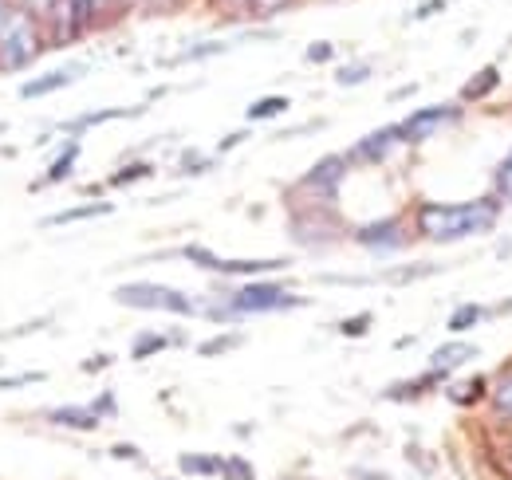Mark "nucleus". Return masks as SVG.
<instances>
[{"mask_svg": "<svg viewBox=\"0 0 512 480\" xmlns=\"http://www.w3.org/2000/svg\"><path fill=\"white\" fill-rule=\"evenodd\" d=\"M107 362H111V355H99V359L87 362V370H99V366H107Z\"/></svg>", "mask_w": 512, "mask_h": 480, "instance_id": "nucleus-46", "label": "nucleus"}, {"mask_svg": "<svg viewBox=\"0 0 512 480\" xmlns=\"http://www.w3.org/2000/svg\"><path fill=\"white\" fill-rule=\"evenodd\" d=\"M375 327V315L371 311H359L355 319H343L339 323V335H347V339H359V335H367Z\"/></svg>", "mask_w": 512, "mask_h": 480, "instance_id": "nucleus-32", "label": "nucleus"}, {"mask_svg": "<svg viewBox=\"0 0 512 480\" xmlns=\"http://www.w3.org/2000/svg\"><path fill=\"white\" fill-rule=\"evenodd\" d=\"M221 52H229V40H205V44H193V48H186V52H182L174 63L213 60V56H221Z\"/></svg>", "mask_w": 512, "mask_h": 480, "instance_id": "nucleus-30", "label": "nucleus"}, {"mask_svg": "<svg viewBox=\"0 0 512 480\" xmlns=\"http://www.w3.org/2000/svg\"><path fill=\"white\" fill-rule=\"evenodd\" d=\"M150 174H154L150 162H127L123 170H115V174L107 178V185H111V189H123V185H134V181L150 178Z\"/></svg>", "mask_w": 512, "mask_h": 480, "instance_id": "nucleus-29", "label": "nucleus"}, {"mask_svg": "<svg viewBox=\"0 0 512 480\" xmlns=\"http://www.w3.org/2000/svg\"><path fill=\"white\" fill-rule=\"evenodd\" d=\"M217 162L213 158H205V154H186V162H182V174H205V170H213Z\"/></svg>", "mask_w": 512, "mask_h": 480, "instance_id": "nucleus-38", "label": "nucleus"}, {"mask_svg": "<svg viewBox=\"0 0 512 480\" xmlns=\"http://www.w3.org/2000/svg\"><path fill=\"white\" fill-rule=\"evenodd\" d=\"M138 115V107H107V111H91V115H79V119L64 122V126H56L60 134H83V130H91L95 122H115V119H134Z\"/></svg>", "mask_w": 512, "mask_h": 480, "instance_id": "nucleus-18", "label": "nucleus"}, {"mask_svg": "<svg viewBox=\"0 0 512 480\" xmlns=\"http://www.w3.org/2000/svg\"><path fill=\"white\" fill-rule=\"evenodd\" d=\"M335 60V44L331 40H316L304 48V63H331Z\"/></svg>", "mask_w": 512, "mask_h": 480, "instance_id": "nucleus-35", "label": "nucleus"}, {"mask_svg": "<svg viewBox=\"0 0 512 480\" xmlns=\"http://www.w3.org/2000/svg\"><path fill=\"white\" fill-rule=\"evenodd\" d=\"M0 134H4V122H0Z\"/></svg>", "mask_w": 512, "mask_h": 480, "instance_id": "nucleus-47", "label": "nucleus"}, {"mask_svg": "<svg viewBox=\"0 0 512 480\" xmlns=\"http://www.w3.org/2000/svg\"><path fill=\"white\" fill-rule=\"evenodd\" d=\"M489 406H493L497 421H512V366L493 378V386H489Z\"/></svg>", "mask_w": 512, "mask_h": 480, "instance_id": "nucleus-19", "label": "nucleus"}, {"mask_svg": "<svg viewBox=\"0 0 512 480\" xmlns=\"http://www.w3.org/2000/svg\"><path fill=\"white\" fill-rule=\"evenodd\" d=\"M446 382H449V370H442V366H430V370H422V374H414V378H406V382L386 386L383 398H386V402H418V398H426V394L442 390Z\"/></svg>", "mask_w": 512, "mask_h": 480, "instance_id": "nucleus-10", "label": "nucleus"}, {"mask_svg": "<svg viewBox=\"0 0 512 480\" xmlns=\"http://www.w3.org/2000/svg\"><path fill=\"white\" fill-rule=\"evenodd\" d=\"M461 103H430V107H422V111H414V115H406V119L398 122V134H402V146L410 142H426L430 134H438L442 126H457L461 122Z\"/></svg>", "mask_w": 512, "mask_h": 480, "instance_id": "nucleus-7", "label": "nucleus"}, {"mask_svg": "<svg viewBox=\"0 0 512 480\" xmlns=\"http://www.w3.org/2000/svg\"><path fill=\"white\" fill-rule=\"evenodd\" d=\"M107 213H115V205H111V201H91V205H75V209H64V213H52L44 225H48V229H56V225L91 221V217H107Z\"/></svg>", "mask_w": 512, "mask_h": 480, "instance_id": "nucleus-21", "label": "nucleus"}, {"mask_svg": "<svg viewBox=\"0 0 512 480\" xmlns=\"http://www.w3.org/2000/svg\"><path fill=\"white\" fill-rule=\"evenodd\" d=\"M493 197L501 205H512V150L501 158V166L493 170Z\"/></svg>", "mask_w": 512, "mask_h": 480, "instance_id": "nucleus-27", "label": "nucleus"}, {"mask_svg": "<svg viewBox=\"0 0 512 480\" xmlns=\"http://www.w3.org/2000/svg\"><path fill=\"white\" fill-rule=\"evenodd\" d=\"M245 138H249V130H237V134H225V138H221V150H233V146H241Z\"/></svg>", "mask_w": 512, "mask_h": 480, "instance_id": "nucleus-41", "label": "nucleus"}, {"mask_svg": "<svg viewBox=\"0 0 512 480\" xmlns=\"http://www.w3.org/2000/svg\"><path fill=\"white\" fill-rule=\"evenodd\" d=\"M12 8H16V0H0V32H4V24H8Z\"/></svg>", "mask_w": 512, "mask_h": 480, "instance_id": "nucleus-44", "label": "nucleus"}, {"mask_svg": "<svg viewBox=\"0 0 512 480\" xmlns=\"http://www.w3.org/2000/svg\"><path fill=\"white\" fill-rule=\"evenodd\" d=\"M44 418L60 429H75V433H91L103 421L91 406H52V410H44Z\"/></svg>", "mask_w": 512, "mask_h": 480, "instance_id": "nucleus-15", "label": "nucleus"}, {"mask_svg": "<svg viewBox=\"0 0 512 480\" xmlns=\"http://www.w3.org/2000/svg\"><path fill=\"white\" fill-rule=\"evenodd\" d=\"M170 347V331H138L134 343H130V359L142 362V359H154Z\"/></svg>", "mask_w": 512, "mask_h": 480, "instance_id": "nucleus-22", "label": "nucleus"}, {"mask_svg": "<svg viewBox=\"0 0 512 480\" xmlns=\"http://www.w3.org/2000/svg\"><path fill=\"white\" fill-rule=\"evenodd\" d=\"M115 303L134 307V311H170V315H197V303L170 288V284H150V280H134V284H119L115 288Z\"/></svg>", "mask_w": 512, "mask_h": 480, "instance_id": "nucleus-4", "label": "nucleus"}, {"mask_svg": "<svg viewBox=\"0 0 512 480\" xmlns=\"http://www.w3.org/2000/svg\"><path fill=\"white\" fill-rule=\"evenodd\" d=\"M347 174H351V158H347V154H327V158H320V162L300 178V193H304L308 201L331 205V201L339 197V185L347 181Z\"/></svg>", "mask_w": 512, "mask_h": 480, "instance_id": "nucleus-6", "label": "nucleus"}, {"mask_svg": "<svg viewBox=\"0 0 512 480\" xmlns=\"http://www.w3.org/2000/svg\"><path fill=\"white\" fill-rule=\"evenodd\" d=\"M83 75H87V63H64V67H52V71H44V75L28 79V83L20 87V99H44V95H56V91L71 87V83H75V79H83Z\"/></svg>", "mask_w": 512, "mask_h": 480, "instance_id": "nucleus-11", "label": "nucleus"}, {"mask_svg": "<svg viewBox=\"0 0 512 480\" xmlns=\"http://www.w3.org/2000/svg\"><path fill=\"white\" fill-rule=\"evenodd\" d=\"M111 457H123V461H138V449H130V445H115V449H111Z\"/></svg>", "mask_w": 512, "mask_h": 480, "instance_id": "nucleus-43", "label": "nucleus"}, {"mask_svg": "<svg viewBox=\"0 0 512 480\" xmlns=\"http://www.w3.org/2000/svg\"><path fill=\"white\" fill-rule=\"evenodd\" d=\"M75 162H79V142H75V138H67L64 150H60V154L52 158V166L44 170V181H48V185L67 181V178H71V170H75Z\"/></svg>", "mask_w": 512, "mask_h": 480, "instance_id": "nucleus-23", "label": "nucleus"}, {"mask_svg": "<svg viewBox=\"0 0 512 480\" xmlns=\"http://www.w3.org/2000/svg\"><path fill=\"white\" fill-rule=\"evenodd\" d=\"M52 40L44 36V20L28 12L24 4L12 8L4 32H0V71H24Z\"/></svg>", "mask_w": 512, "mask_h": 480, "instance_id": "nucleus-3", "label": "nucleus"}, {"mask_svg": "<svg viewBox=\"0 0 512 480\" xmlns=\"http://www.w3.org/2000/svg\"><path fill=\"white\" fill-rule=\"evenodd\" d=\"M501 201L493 193L473 201H422L414 209V237L430 244H457V240L485 237L501 221Z\"/></svg>", "mask_w": 512, "mask_h": 480, "instance_id": "nucleus-1", "label": "nucleus"}, {"mask_svg": "<svg viewBox=\"0 0 512 480\" xmlns=\"http://www.w3.org/2000/svg\"><path fill=\"white\" fill-rule=\"evenodd\" d=\"M288 107H292V99H288V95H264V99H256V103H249V111H245V119H249V122L280 119V115H284Z\"/></svg>", "mask_w": 512, "mask_h": 480, "instance_id": "nucleus-24", "label": "nucleus"}, {"mask_svg": "<svg viewBox=\"0 0 512 480\" xmlns=\"http://www.w3.org/2000/svg\"><path fill=\"white\" fill-rule=\"evenodd\" d=\"M288 264H292L288 256H276V260H225V256H221V264H217L213 276H253V280H260V276L284 272Z\"/></svg>", "mask_w": 512, "mask_h": 480, "instance_id": "nucleus-14", "label": "nucleus"}, {"mask_svg": "<svg viewBox=\"0 0 512 480\" xmlns=\"http://www.w3.org/2000/svg\"><path fill=\"white\" fill-rule=\"evenodd\" d=\"M178 469L190 473V477H221L225 457H217V453H182L178 457Z\"/></svg>", "mask_w": 512, "mask_h": 480, "instance_id": "nucleus-20", "label": "nucleus"}, {"mask_svg": "<svg viewBox=\"0 0 512 480\" xmlns=\"http://www.w3.org/2000/svg\"><path fill=\"white\" fill-rule=\"evenodd\" d=\"M375 75V67L367 60H355V63H347V67H335V83L339 87H359V83H367Z\"/></svg>", "mask_w": 512, "mask_h": 480, "instance_id": "nucleus-28", "label": "nucleus"}, {"mask_svg": "<svg viewBox=\"0 0 512 480\" xmlns=\"http://www.w3.org/2000/svg\"><path fill=\"white\" fill-rule=\"evenodd\" d=\"M221 477H225V480H256V473H253V465H249L245 457H225Z\"/></svg>", "mask_w": 512, "mask_h": 480, "instance_id": "nucleus-34", "label": "nucleus"}, {"mask_svg": "<svg viewBox=\"0 0 512 480\" xmlns=\"http://www.w3.org/2000/svg\"><path fill=\"white\" fill-rule=\"evenodd\" d=\"M497 315H512V296L505 303H497V307H493V319H497Z\"/></svg>", "mask_w": 512, "mask_h": 480, "instance_id": "nucleus-45", "label": "nucleus"}, {"mask_svg": "<svg viewBox=\"0 0 512 480\" xmlns=\"http://www.w3.org/2000/svg\"><path fill=\"white\" fill-rule=\"evenodd\" d=\"M438 272V264H402V268H390L383 280L386 284H414V280H426V276H434Z\"/></svg>", "mask_w": 512, "mask_h": 480, "instance_id": "nucleus-26", "label": "nucleus"}, {"mask_svg": "<svg viewBox=\"0 0 512 480\" xmlns=\"http://www.w3.org/2000/svg\"><path fill=\"white\" fill-rule=\"evenodd\" d=\"M233 347H241V335H237V331H229V335H217V339L201 343V347H197V355H201V359H217V355H225V351H233Z\"/></svg>", "mask_w": 512, "mask_h": 480, "instance_id": "nucleus-31", "label": "nucleus"}, {"mask_svg": "<svg viewBox=\"0 0 512 480\" xmlns=\"http://www.w3.org/2000/svg\"><path fill=\"white\" fill-rule=\"evenodd\" d=\"M351 237L359 240L367 252H375V256H390V252H402V248H410L414 233L406 229V221H402V217H379V221H367V225H359Z\"/></svg>", "mask_w": 512, "mask_h": 480, "instance_id": "nucleus-8", "label": "nucleus"}, {"mask_svg": "<svg viewBox=\"0 0 512 480\" xmlns=\"http://www.w3.org/2000/svg\"><path fill=\"white\" fill-rule=\"evenodd\" d=\"M449 0H426V4H418L414 8V20H430V16H438V12H446Z\"/></svg>", "mask_w": 512, "mask_h": 480, "instance_id": "nucleus-39", "label": "nucleus"}, {"mask_svg": "<svg viewBox=\"0 0 512 480\" xmlns=\"http://www.w3.org/2000/svg\"><path fill=\"white\" fill-rule=\"evenodd\" d=\"M304 296L288 292L284 280H253V284H237V288H221V300L205 303V319L213 323H229V319H249V315H276V311H296L304 307Z\"/></svg>", "mask_w": 512, "mask_h": 480, "instance_id": "nucleus-2", "label": "nucleus"}, {"mask_svg": "<svg viewBox=\"0 0 512 480\" xmlns=\"http://www.w3.org/2000/svg\"><path fill=\"white\" fill-rule=\"evenodd\" d=\"M16 4H24L28 12H36L40 20H48V16H52V8H56V0H16Z\"/></svg>", "mask_w": 512, "mask_h": 480, "instance_id": "nucleus-40", "label": "nucleus"}, {"mask_svg": "<svg viewBox=\"0 0 512 480\" xmlns=\"http://www.w3.org/2000/svg\"><path fill=\"white\" fill-rule=\"evenodd\" d=\"M493 315V307H481V303H461V307H453V315H449V331H469V327H477V323H485Z\"/></svg>", "mask_w": 512, "mask_h": 480, "instance_id": "nucleus-25", "label": "nucleus"}, {"mask_svg": "<svg viewBox=\"0 0 512 480\" xmlns=\"http://www.w3.org/2000/svg\"><path fill=\"white\" fill-rule=\"evenodd\" d=\"M103 8H107V0H56L52 16L44 20L56 32L52 44H71V40L87 36L95 28V20L103 16Z\"/></svg>", "mask_w": 512, "mask_h": 480, "instance_id": "nucleus-5", "label": "nucleus"}, {"mask_svg": "<svg viewBox=\"0 0 512 480\" xmlns=\"http://www.w3.org/2000/svg\"><path fill=\"white\" fill-rule=\"evenodd\" d=\"M91 410H95L99 418H115V414H119V398H115V390H103V394L91 402Z\"/></svg>", "mask_w": 512, "mask_h": 480, "instance_id": "nucleus-37", "label": "nucleus"}, {"mask_svg": "<svg viewBox=\"0 0 512 480\" xmlns=\"http://www.w3.org/2000/svg\"><path fill=\"white\" fill-rule=\"evenodd\" d=\"M489 378L485 374H473L469 382H446V394L453 406H461V410H469V406H477V402H485L489 398Z\"/></svg>", "mask_w": 512, "mask_h": 480, "instance_id": "nucleus-16", "label": "nucleus"}, {"mask_svg": "<svg viewBox=\"0 0 512 480\" xmlns=\"http://www.w3.org/2000/svg\"><path fill=\"white\" fill-rule=\"evenodd\" d=\"M485 461L493 465L497 477L512 480V421H501L497 429L485 433Z\"/></svg>", "mask_w": 512, "mask_h": 480, "instance_id": "nucleus-12", "label": "nucleus"}, {"mask_svg": "<svg viewBox=\"0 0 512 480\" xmlns=\"http://www.w3.org/2000/svg\"><path fill=\"white\" fill-rule=\"evenodd\" d=\"M497 87H501V67H497V63H485V67H477V71L461 83L457 103H461V107H465V103H485Z\"/></svg>", "mask_w": 512, "mask_h": 480, "instance_id": "nucleus-13", "label": "nucleus"}, {"mask_svg": "<svg viewBox=\"0 0 512 480\" xmlns=\"http://www.w3.org/2000/svg\"><path fill=\"white\" fill-rule=\"evenodd\" d=\"M221 12H245L249 8V0H213Z\"/></svg>", "mask_w": 512, "mask_h": 480, "instance_id": "nucleus-42", "label": "nucleus"}, {"mask_svg": "<svg viewBox=\"0 0 512 480\" xmlns=\"http://www.w3.org/2000/svg\"><path fill=\"white\" fill-rule=\"evenodd\" d=\"M477 355H481V351H477V343H465V339L457 343V339H453V343H442V347L430 355V366H442V370L453 374V370H461L465 362H473Z\"/></svg>", "mask_w": 512, "mask_h": 480, "instance_id": "nucleus-17", "label": "nucleus"}, {"mask_svg": "<svg viewBox=\"0 0 512 480\" xmlns=\"http://www.w3.org/2000/svg\"><path fill=\"white\" fill-rule=\"evenodd\" d=\"M284 8H292V0H249V16L256 20H268V16H276V12H284Z\"/></svg>", "mask_w": 512, "mask_h": 480, "instance_id": "nucleus-33", "label": "nucleus"}, {"mask_svg": "<svg viewBox=\"0 0 512 480\" xmlns=\"http://www.w3.org/2000/svg\"><path fill=\"white\" fill-rule=\"evenodd\" d=\"M394 146H402L398 122H390V126H379V130L363 134V138H359V142L347 150V158H351V166H355V162H367V166H383L386 158L394 154Z\"/></svg>", "mask_w": 512, "mask_h": 480, "instance_id": "nucleus-9", "label": "nucleus"}, {"mask_svg": "<svg viewBox=\"0 0 512 480\" xmlns=\"http://www.w3.org/2000/svg\"><path fill=\"white\" fill-rule=\"evenodd\" d=\"M48 374H40V370H28V374H8V378H0V390H20V386H36V382H44Z\"/></svg>", "mask_w": 512, "mask_h": 480, "instance_id": "nucleus-36", "label": "nucleus"}]
</instances>
